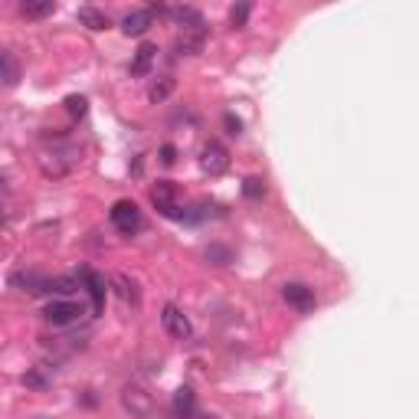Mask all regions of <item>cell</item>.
Masks as SVG:
<instances>
[{"mask_svg": "<svg viewBox=\"0 0 419 419\" xmlns=\"http://www.w3.org/2000/svg\"><path fill=\"white\" fill-rule=\"evenodd\" d=\"M23 383H26V387H33V390H43L46 383H49V380H46V376L40 374V370H30V374L23 376Z\"/></svg>", "mask_w": 419, "mask_h": 419, "instance_id": "d4e9b609", "label": "cell"}, {"mask_svg": "<svg viewBox=\"0 0 419 419\" xmlns=\"http://www.w3.org/2000/svg\"><path fill=\"white\" fill-rule=\"evenodd\" d=\"M243 197H246V200H262V197H266V183L259 181V177H246V181H243Z\"/></svg>", "mask_w": 419, "mask_h": 419, "instance_id": "44dd1931", "label": "cell"}, {"mask_svg": "<svg viewBox=\"0 0 419 419\" xmlns=\"http://www.w3.org/2000/svg\"><path fill=\"white\" fill-rule=\"evenodd\" d=\"M10 285L30 291V295H43V291L49 289V279H46V275H36V272H13Z\"/></svg>", "mask_w": 419, "mask_h": 419, "instance_id": "7c38bea8", "label": "cell"}, {"mask_svg": "<svg viewBox=\"0 0 419 419\" xmlns=\"http://www.w3.org/2000/svg\"><path fill=\"white\" fill-rule=\"evenodd\" d=\"M121 403H125V409H128L131 416H138V419L154 416V397L141 383H128V387L121 390Z\"/></svg>", "mask_w": 419, "mask_h": 419, "instance_id": "3957f363", "label": "cell"}, {"mask_svg": "<svg viewBox=\"0 0 419 419\" xmlns=\"http://www.w3.org/2000/svg\"><path fill=\"white\" fill-rule=\"evenodd\" d=\"M177 26H181V33H206V23H204V13L194 10V7H171V13H167Z\"/></svg>", "mask_w": 419, "mask_h": 419, "instance_id": "9c48e42d", "label": "cell"}, {"mask_svg": "<svg viewBox=\"0 0 419 419\" xmlns=\"http://www.w3.org/2000/svg\"><path fill=\"white\" fill-rule=\"evenodd\" d=\"M79 164V151L75 148H63V151H53L43 158V174L46 177H66Z\"/></svg>", "mask_w": 419, "mask_h": 419, "instance_id": "52a82bcc", "label": "cell"}, {"mask_svg": "<svg viewBox=\"0 0 419 419\" xmlns=\"http://www.w3.org/2000/svg\"><path fill=\"white\" fill-rule=\"evenodd\" d=\"M86 108H89L86 96H69V98H66V112H69L73 119H82V115H86Z\"/></svg>", "mask_w": 419, "mask_h": 419, "instance_id": "7402d4cb", "label": "cell"}, {"mask_svg": "<svg viewBox=\"0 0 419 419\" xmlns=\"http://www.w3.org/2000/svg\"><path fill=\"white\" fill-rule=\"evenodd\" d=\"M206 259H210L213 266H226V262L233 259V252H229L226 246H210V249H206Z\"/></svg>", "mask_w": 419, "mask_h": 419, "instance_id": "603a6c76", "label": "cell"}, {"mask_svg": "<svg viewBox=\"0 0 419 419\" xmlns=\"http://www.w3.org/2000/svg\"><path fill=\"white\" fill-rule=\"evenodd\" d=\"M79 23H82V26H89V30H96V33H102V30H108V26H112L108 13L105 10H96V7H79Z\"/></svg>", "mask_w": 419, "mask_h": 419, "instance_id": "2e32d148", "label": "cell"}, {"mask_svg": "<svg viewBox=\"0 0 419 419\" xmlns=\"http://www.w3.org/2000/svg\"><path fill=\"white\" fill-rule=\"evenodd\" d=\"M204 46H206V33H181L174 49H177V56H197L204 53Z\"/></svg>", "mask_w": 419, "mask_h": 419, "instance_id": "4fadbf2b", "label": "cell"}, {"mask_svg": "<svg viewBox=\"0 0 419 419\" xmlns=\"http://www.w3.org/2000/svg\"><path fill=\"white\" fill-rule=\"evenodd\" d=\"M200 167L210 177H220V174L229 167V151L220 144V141H206L204 151H200Z\"/></svg>", "mask_w": 419, "mask_h": 419, "instance_id": "5b68a950", "label": "cell"}, {"mask_svg": "<svg viewBox=\"0 0 419 419\" xmlns=\"http://www.w3.org/2000/svg\"><path fill=\"white\" fill-rule=\"evenodd\" d=\"M82 314H86V305H75V301H69V298L49 301L43 308V318L49 324H56V328H69V324H75Z\"/></svg>", "mask_w": 419, "mask_h": 419, "instance_id": "7a4b0ae2", "label": "cell"}, {"mask_svg": "<svg viewBox=\"0 0 419 419\" xmlns=\"http://www.w3.org/2000/svg\"><path fill=\"white\" fill-rule=\"evenodd\" d=\"M161 161H164V164H174V161H177V148H174V144H164V148H161Z\"/></svg>", "mask_w": 419, "mask_h": 419, "instance_id": "4316f807", "label": "cell"}, {"mask_svg": "<svg viewBox=\"0 0 419 419\" xmlns=\"http://www.w3.org/2000/svg\"><path fill=\"white\" fill-rule=\"evenodd\" d=\"M151 23H154V13L151 10H131V13H125L121 30L128 33V36H144V33L151 30Z\"/></svg>", "mask_w": 419, "mask_h": 419, "instance_id": "8fae6325", "label": "cell"}, {"mask_svg": "<svg viewBox=\"0 0 419 419\" xmlns=\"http://www.w3.org/2000/svg\"><path fill=\"white\" fill-rule=\"evenodd\" d=\"M0 66H3V86L13 89L17 82H20V66H17V59H13L10 49H0Z\"/></svg>", "mask_w": 419, "mask_h": 419, "instance_id": "d6986e66", "label": "cell"}, {"mask_svg": "<svg viewBox=\"0 0 419 419\" xmlns=\"http://www.w3.org/2000/svg\"><path fill=\"white\" fill-rule=\"evenodd\" d=\"M174 416H181V419H210V416H204V413L197 409V397H194V390H190V387H181L177 393H174Z\"/></svg>", "mask_w": 419, "mask_h": 419, "instance_id": "30bf717a", "label": "cell"}, {"mask_svg": "<svg viewBox=\"0 0 419 419\" xmlns=\"http://www.w3.org/2000/svg\"><path fill=\"white\" fill-rule=\"evenodd\" d=\"M282 295H285V301H289V305L298 314L314 312V305H318V298H314V289L301 285V282H285V285H282Z\"/></svg>", "mask_w": 419, "mask_h": 419, "instance_id": "8992f818", "label": "cell"}, {"mask_svg": "<svg viewBox=\"0 0 419 419\" xmlns=\"http://www.w3.org/2000/svg\"><path fill=\"white\" fill-rule=\"evenodd\" d=\"M112 285H115V291H119V298L125 301V305H138L141 301L138 285H135L128 275H112Z\"/></svg>", "mask_w": 419, "mask_h": 419, "instance_id": "ac0fdd59", "label": "cell"}, {"mask_svg": "<svg viewBox=\"0 0 419 419\" xmlns=\"http://www.w3.org/2000/svg\"><path fill=\"white\" fill-rule=\"evenodd\" d=\"M161 324H164V331L171 334V337H177V341L190 337V318H187V314H183L177 305H164Z\"/></svg>", "mask_w": 419, "mask_h": 419, "instance_id": "ba28073f", "label": "cell"}, {"mask_svg": "<svg viewBox=\"0 0 419 419\" xmlns=\"http://www.w3.org/2000/svg\"><path fill=\"white\" fill-rule=\"evenodd\" d=\"M108 220H112V226L119 229L121 236H135L141 229V210H138V204L135 200H119V204L112 206V213H108Z\"/></svg>", "mask_w": 419, "mask_h": 419, "instance_id": "6da1fadb", "label": "cell"}, {"mask_svg": "<svg viewBox=\"0 0 419 419\" xmlns=\"http://www.w3.org/2000/svg\"><path fill=\"white\" fill-rule=\"evenodd\" d=\"M223 121H226V128H229V135H243V121H239L233 112H226Z\"/></svg>", "mask_w": 419, "mask_h": 419, "instance_id": "484cf974", "label": "cell"}, {"mask_svg": "<svg viewBox=\"0 0 419 419\" xmlns=\"http://www.w3.org/2000/svg\"><path fill=\"white\" fill-rule=\"evenodd\" d=\"M82 285L89 289V295H92V312H98L102 308V301H105V279L102 275H96V272H82Z\"/></svg>", "mask_w": 419, "mask_h": 419, "instance_id": "e0dca14e", "label": "cell"}, {"mask_svg": "<svg viewBox=\"0 0 419 419\" xmlns=\"http://www.w3.org/2000/svg\"><path fill=\"white\" fill-rule=\"evenodd\" d=\"M246 20H249V3H239V7L229 10V23L233 26H246Z\"/></svg>", "mask_w": 419, "mask_h": 419, "instance_id": "cb8c5ba5", "label": "cell"}, {"mask_svg": "<svg viewBox=\"0 0 419 419\" xmlns=\"http://www.w3.org/2000/svg\"><path fill=\"white\" fill-rule=\"evenodd\" d=\"M154 59H158V46H151V43H144L135 53V63H131V75L135 79H141V75H148L151 73V66H154Z\"/></svg>", "mask_w": 419, "mask_h": 419, "instance_id": "5bb4252c", "label": "cell"}, {"mask_svg": "<svg viewBox=\"0 0 419 419\" xmlns=\"http://www.w3.org/2000/svg\"><path fill=\"white\" fill-rule=\"evenodd\" d=\"M171 92H174V79H171V75H164V79H158V82L148 89V98L154 102V105H161V102L171 98Z\"/></svg>", "mask_w": 419, "mask_h": 419, "instance_id": "ffe728a7", "label": "cell"}, {"mask_svg": "<svg viewBox=\"0 0 419 419\" xmlns=\"http://www.w3.org/2000/svg\"><path fill=\"white\" fill-rule=\"evenodd\" d=\"M151 204L158 206L164 216H171V220H183V210L177 204V187L171 181H158L151 187Z\"/></svg>", "mask_w": 419, "mask_h": 419, "instance_id": "277c9868", "label": "cell"}, {"mask_svg": "<svg viewBox=\"0 0 419 419\" xmlns=\"http://www.w3.org/2000/svg\"><path fill=\"white\" fill-rule=\"evenodd\" d=\"M20 13L26 20H46L56 13V3L53 0H23L20 3Z\"/></svg>", "mask_w": 419, "mask_h": 419, "instance_id": "9a60e30c", "label": "cell"}]
</instances>
